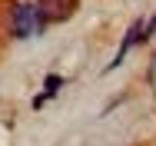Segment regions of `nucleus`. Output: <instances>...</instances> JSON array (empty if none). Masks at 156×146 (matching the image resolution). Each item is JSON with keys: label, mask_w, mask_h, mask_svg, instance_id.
I'll use <instances>...</instances> for the list:
<instances>
[{"label": "nucleus", "mask_w": 156, "mask_h": 146, "mask_svg": "<svg viewBox=\"0 0 156 146\" xmlns=\"http://www.w3.org/2000/svg\"><path fill=\"white\" fill-rule=\"evenodd\" d=\"M40 7H43L50 23H63L76 13V0H40Z\"/></svg>", "instance_id": "f03ea898"}, {"label": "nucleus", "mask_w": 156, "mask_h": 146, "mask_svg": "<svg viewBox=\"0 0 156 146\" xmlns=\"http://www.w3.org/2000/svg\"><path fill=\"white\" fill-rule=\"evenodd\" d=\"M47 27H50V20L43 13L40 0H20V3H13V10H10V30H13L17 40L43 37Z\"/></svg>", "instance_id": "f257e3e1"}, {"label": "nucleus", "mask_w": 156, "mask_h": 146, "mask_svg": "<svg viewBox=\"0 0 156 146\" xmlns=\"http://www.w3.org/2000/svg\"><path fill=\"white\" fill-rule=\"evenodd\" d=\"M60 87H63V77H57V73H50V77L43 80V93H40V96H33V106L40 110V106H43V103H47L50 96H57V93H60Z\"/></svg>", "instance_id": "7ed1b4c3"}]
</instances>
